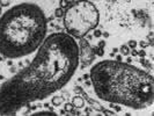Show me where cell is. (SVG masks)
Returning a JSON list of instances; mask_svg holds the SVG:
<instances>
[{"label": "cell", "mask_w": 154, "mask_h": 116, "mask_svg": "<svg viewBox=\"0 0 154 116\" xmlns=\"http://www.w3.org/2000/svg\"><path fill=\"white\" fill-rule=\"evenodd\" d=\"M94 36H95V37H101V36H102V31L97 30V29L95 28V29H94Z\"/></svg>", "instance_id": "9a60e30c"}, {"label": "cell", "mask_w": 154, "mask_h": 116, "mask_svg": "<svg viewBox=\"0 0 154 116\" xmlns=\"http://www.w3.org/2000/svg\"><path fill=\"white\" fill-rule=\"evenodd\" d=\"M48 20L32 2L11 7L0 16V55L14 59L32 54L46 37Z\"/></svg>", "instance_id": "3957f363"}, {"label": "cell", "mask_w": 154, "mask_h": 116, "mask_svg": "<svg viewBox=\"0 0 154 116\" xmlns=\"http://www.w3.org/2000/svg\"><path fill=\"white\" fill-rule=\"evenodd\" d=\"M74 92L75 93H80L81 94V96L85 99V100L88 101V103L91 105L93 107V109H95V110H97V111H101V113H103V110H104V107H102L100 103H97L95 100H93L92 98L87 94V93L81 88V87H79V86H77V87H74Z\"/></svg>", "instance_id": "8992f818"}, {"label": "cell", "mask_w": 154, "mask_h": 116, "mask_svg": "<svg viewBox=\"0 0 154 116\" xmlns=\"http://www.w3.org/2000/svg\"><path fill=\"white\" fill-rule=\"evenodd\" d=\"M64 27L74 39H82L94 30L100 21V12L88 0H78L69 4L64 12Z\"/></svg>", "instance_id": "277c9868"}, {"label": "cell", "mask_w": 154, "mask_h": 116, "mask_svg": "<svg viewBox=\"0 0 154 116\" xmlns=\"http://www.w3.org/2000/svg\"><path fill=\"white\" fill-rule=\"evenodd\" d=\"M128 46L130 48V49H136L137 48V45H138V43H137V41H134V39H130L128 43Z\"/></svg>", "instance_id": "7c38bea8"}, {"label": "cell", "mask_w": 154, "mask_h": 116, "mask_svg": "<svg viewBox=\"0 0 154 116\" xmlns=\"http://www.w3.org/2000/svg\"><path fill=\"white\" fill-rule=\"evenodd\" d=\"M72 106L74 108H82V107H85V99L81 95H75L72 99Z\"/></svg>", "instance_id": "52a82bcc"}, {"label": "cell", "mask_w": 154, "mask_h": 116, "mask_svg": "<svg viewBox=\"0 0 154 116\" xmlns=\"http://www.w3.org/2000/svg\"><path fill=\"white\" fill-rule=\"evenodd\" d=\"M104 44H106V43H104V42L102 41V42H100V43H99V46H101V48H103V46H104Z\"/></svg>", "instance_id": "603a6c76"}, {"label": "cell", "mask_w": 154, "mask_h": 116, "mask_svg": "<svg viewBox=\"0 0 154 116\" xmlns=\"http://www.w3.org/2000/svg\"><path fill=\"white\" fill-rule=\"evenodd\" d=\"M102 36H104V37H109V33H102Z\"/></svg>", "instance_id": "7402d4cb"}, {"label": "cell", "mask_w": 154, "mask_h": 116, "mask_svg": "<svg viewBox=\"0 0 154 116\" xmlns=\"http://www.w3.org/2000/svg\"><path fill=\"white\" fill-rule=\"evenodd\" d=\"M79 46L67 33L44 39L31 63L0 85V116L16 115L69 84L79 67Z\"/></svg>", "instance_id": "6da1fadb"}, {"label": "cell", "mask_w": 154, "mask_h": 116, "mask_svg": "<svg viewBox=\"0 0 154 116\" xmlns=\"http://www.w3.org/2000/svg\"><path fill=\"white\" fill-rule=\"evenodd\" d=\"M148 39H149V41H151V44H152V43H153V34H152V33H149Z\"/></svg>", "instance_id": "ffe728a7"}, {"label": "cell", "mask_w": 154, "mask_h": 116, "mask_svg": "<svg viewBox=\"0 0 154 116\" xmlns=\"http://www.w3.org/2000/svg\"><path fill=\"white\" fill-rule=\"evenodd\" d=\"M119 51H121V54L123 55V56H128V55H130L131 49L128 46V44H122L121 48H119Z\"/></svg>", "instance_id": "9c48e42d"}, {"label": "cell", "mask_w": 154, "mask_h": 116, "mask_svg": "<svg viewBox=\"0 0 154 116\" xmlns=\"http://www.w3.org/2000/svg\"><path fill=\"white\" fill-rule=\"evenodd\" d=\"M63 102H64V98L63 96H54L51 99V103H52V106H54V107H59Z\"/></svg>", "instance_id": "ba28073f"}, {"label": "cell", "mask_w": 154, "mask_h": 116, "mask_svg": "<svg viewBox=\"0 0 154 116\" xmlns=\"http://www.w3.org/2000/svg\"><path fill=\"white\" fill-rule=\"evenodd\" d=\"M138 44H139L140 46H141V48H146V46H147V43L145 42V41H140V42H139Z\"/></svg>", "instance_id": "e0dca14e"}, {"label": "cell", "mask_w": 154, "mask_h": 116, "mask_svg": "<svg viewBox=\"0 0 154 116\" xmlns=\"http://www.w3.org/2000/svg\"><path fill=\"white\" fill-rule=\"evenodd\" d=\"M89 77L100 100L138 110L153 105V77L145 70L106 59L93 66Z\"/></svg>", "instance_id": "7a4b0ae2"}, {"label": "cell", "mask_w": 154, "mask_h": 116, "mask_svg": "<svg viewBox=\"0 0 154 116\" xmlns=\"http://www.w3.org/2000/svg\"><path fill=\"white\" fill-rule=\"evenodd\" d=\"M72 109H73V106H72V103H65V106H64V110H65L66 113H69V111H72Z\"/></svg>", "instance_id": "4fadbf2b"}, {"label": "cell", "mask_w": 154, "mask_h": 116, "mask_svg": "<svg viewBox=\"0 0 154 116\" xmlns=\"http://www.w3.org/2000/svg\"><path fill=\"white\" fill-rule=\"evenodd\" d=\"M103 114H104V115H114V113H112V111H110V110H106V109L103 110Z\"/></svg>", "instance_id": "ac0fdd59"}, {"label": "cell", "mask_w": 154, "mask_h": 116, "mask_svg": "<svg viewBox=\"0 0 154 116\" xmlns=\"http://www.w3.org/2000/svg\"><path fill=\"white\" fill-rule=\"evenodd\" d=\"M138 55L139 56H141V57H144V56H145V51H144V50H141V51H140V52H138Z\"/></svg>", "instance_id": "44dd1931"}, {"label": "cell", "mask_w": 154, "mask_h": 116, "mask_svg": "<svg viewBox=\"0 0 154 116\" xmlns=\"http://www.w3.org/2000/svg\"><path fill=\"white\" fill-rule=\"evenodd\" d=\"M130 54H131L132 56H138V51H137V50H134V49H133V50H132V51H130Z\"/></svg>", "instance_id": "d6986e66"}, {"label": "cell", "mask_w": 154, "mask_h": 116, "mask_svg": "<svg viewBox=\"0 0 154 116\" xmlns=\"http://www.w3.org/2000/svg\"><path fill=\"white\" fill-rule=\"evenodd\" d=\"M67 5H69V2H67V0H60L59 1V6L62 8H65L67 7Z\"/></svg>", "instance_id": "5bb4252c"}, {"label": "cell", "mask_w": 154, "mask_h": 116, "mask_svg": "<svg viewBox=\"0 0 154 116\" xmlns=\"http://www.w3.org/2000/svg\"><path fill=\"white\" fill-rule=\"evenodd\" d=\"M1 13H2V6L0 5V15H1Z\"/></svg>", "instance_id": "cb8c5ba5"}, {"label": "cell", "mask_w": 154, "mask_h": 116, "mask_svg": "<svg viewBox=\"0 0 154 116\" xmlns=\"http://www.w3.org/2000/svg\"><path fill=\"white\" fill-rule=\"evenodd\" d=\"M0 5L1 6H8L9 5V0H0Z\"/></svg>", "instance_id": "2e32d148"}, {"label": "cell", "mask_w": 154, "mask_h": 116, "mask_svg": "<svg viewBox=\"0 0 154 116\" xmlns=\"http://www.w3.org/2000/svg\"><path fill=\"white\" fill-rule=\"evenodd\" d=\"M79 61H81V67H87L89 66L94 59H95V52H94V48L91 46V44L88 43V41L82 39H79Z\"/></svg>", "instance_id": "5b68a950"}, {"label": "cell", "mask_w": 154, "mask_h": 116, "mask_svg": "<svg viewBox=\"0 0 154 116\" xmlns=\"http://www.w3.org/2000/svg\"><path fill=\"white\" fill-rule=\"evenodd\" d=\"M41 115L54 116V115H56V113H54V111H38V113H35V114H34V116H41Z\"/></svg>", "instance_id": "8fae6325"}, {"label": "cell", "mask_w": 154, "mask_h": 116, "mask_svg": "<svg viewBox=\"0 0 154 116\" xmlns=\"http://www.w3.org/2000/svg\"><path fill=\"white\" fill-rule=\"evenodd\" d=\"M63 15H64L63 8L62 7L56 8V11H54V16H56V17H63Z\"/></svg>", "instance_id": "30bf717a"}]
</instances>
